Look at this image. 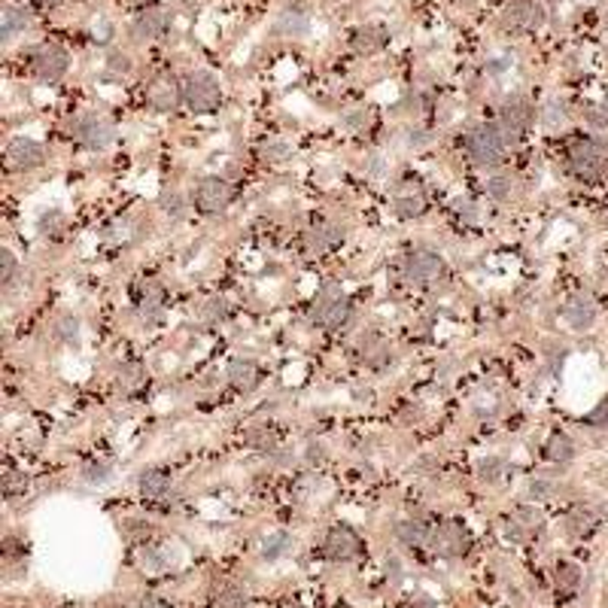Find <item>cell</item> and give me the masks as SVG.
Returning <instances> with one entry per match:
<instances>
[{
    "label": "cell",
    "instance_id": "obj_5",
    "mask_svg": "<svg viewBox=\"0 0 608 608\" xmlns=\"http://www.w3.org/2000/svg\"><path fill=\"white\" fill-rule=\"evenodd\" d=\"M322 550H326L329 560L350 563V560L362 557V538H359L350 527H335V529L326 532V538H322Z\"/></svg>",
    "mask_w": 608,
    "mask_h": 608
},
{
    "label": "cell",
    "instance_id": "obj_26",
    "mask_svg": "<svg viewBox=\"0 0 608 608\" xmlns=\"http://www.w3.org/2000/svg\"><path fill=\"white\" fill-rule=\"evenodd\" d=\"M581 584V569L575 563H560L557 566V590L560 593H575Z\"/></svg>",
    "mask_w": 608,
    "mask_h": 608
},
{
    "label": "cell",
    "instance_id": "obj_1",
    "mask_svg": "<svg viewBox=\"0 0 608 608\" xmlns=\"http://www.w3.org/2000/svg\"><path fill=\"white\" fill-rule=\"evenodd\" d=\"M569 168L578 180L596 183L605 177L608 171V146L600 140H590V137H578V140L569 143Z\"/></svg>",
    "mask_w": 608,
    "mask_h": 608
},
{
    "label": "cell",
    "instance_id": "obj_20",
    "mask_svg": "<svg viewBox=\"0 0 608 608\" xmlns=\"http://www.w3.org/2000/svg\"><path fill=\"white\" fill-rule=\"evenodd\" d=\"M395 538L408 548H426L432 541V529H429V523H423V520H404L395 527Z\"/></svg>",
    "mask_w": 608,
    "mask_h": 608
},
{
    "label": "cell",
    "instance_id": "obj_28",
    "mask_svg": "<svg viewBox=\"0 0 608 608\" xmlns=\"http://www.w3.org/2000/svg\"><path fill=\"white\" fill-rule=\"evenodd\" d=\"M161 301H164V292H161L159 283H146L143 292H140V310L143 313H159Z\"/></svg>",
    "mask_w": 608,
    "mask_h": 608
},
{
    "label": "cell",
    "instance_id": "obj_32",
    "mask_svg": "<svg viewBox=\"0 0 608 608\" xmlns=\"http://www.w3.org/2000/svg\"><path fill=\"white\" fill-rule=\"evenodd\" d=\"M25 490V477L22 475H15V472H6L4 475V496L9 499V496H18Z\"/></svg>",
    "mask_w": 608,
    "mask_h": 608
},
{
    "label": "cell",
    "instance_id": "obj_6",
    "mask_svg": "<svg viewBox=\"0 0 608 608\" xmlns=\"http://www.w3.org/2000/svg\"><path fill=\"white\" fill-rule=\"evenodd\" d=\"M113 137H116L113 125H110L107 119L95 116V113L82 116L77 122V140H79V146H86V150H95V152L107 150V146L113 143Z\"/></svg>",
    "mask_w": 608,
    "mask_h": 608
},
{
    "label": "cell",
    "instance_id": "obj_2",
    "mask_svg": "<svg viewBox=\"0 0 608 608\" xmlns=\"http://www.w3.org/2000/svg\"><path fill=\"white\" fill-rule=\"evenodd\" d=\"M508 137L502 134L499 125H475L465 134V152L477 168H490V164L502 161Z\"/></svg>",
    "mask_w": 608,
    "mask_h": 608
},
{
    "label": "cell",
    "instance_id": "obj_40",
    "mask_svg": "<svg viewBox=\"0 0 608 608\" xmlns=\"http://www.w3.org/2000/svg\"><path fill=\"white\" fill-rule=\"evenodd\" d=\"M164 201H168V213H173V216L186 213V201H180V198H173V195H164Z\"/></svg>",
    "mask_w": 608,
    "mask_h": 608
},
{
    "label": "cell",
    "instance_id": "obj_44",
    "mask_svg": "<svg viewBox=\"0 0 608 608\" xmlns=\"http://www.w3.org/2000/svg\"><path fill=\"white\" fill-rule=\"evenodd\" d=\"M347 125H362V113H353V116H347Z\"/></svg>",
    "mask_w": 608,
    "mask_h": 608
},
{
    "label": "cell",
    "instance_id": "obj_21",
    "mask_svg": "<svg viewBox=\"0 0 608 608\" xmlns=\"http://www.w3.org/2000/svg\"><path fill=\"white\" fill-rule=\"evenodd\" d=\"M383 43H386L383 27H374V25L359 27V31L350 37V46H353V52H359V55H374L377 49H383Z\"/></svg>",
    "mask_w": 608,
    "mask_h": 608
},
{
    "label": "cell",
    "instance_id": "obj_3",
    "mask_svg": "<svg viewBox=\"0 0 608 608\" xmlns=\"http://www.w3.org/2000/svg\"><path fill=\"white\" fill-rule=\"evenodd\" d=\"M183 100H186L192 113H216L219 104H223V88H219L213 73L192 70L183 79Z\"/></svg>",
    "mask_w": 608,
    "mask_h": 608
},
{
    "label": "cell",
    "instance_id": "obj_25",
    "mask_svg": "<svg viewBox=\"0 0 608 608\" xmlns=\"http://www.w3.org/2000/svg\"><path fill=\"white\" fill-rule=\"evenodd\" d=\"M593 529H596V517H593L590 511H581V508H578V511H572V514L566 517V532H569V536H575V538H578V536H590Z\"/></svg>",
    "mask_w": 608,
    "mask_h": 608
},
{
    "label": "cell",
    "instance_id": "obj_11",
    "mask_svg": "<svg viewBox=\"0 0 608 608\" xmlns=\"http://www.w3.org/2000/svg\"><path fill=\"white\" fill-rule=\"evenodd\" d=\"M183 100V86L173 77H155L150 82V104L152 110H159V113H171V110H177Z\"/></svg>",
    "mask_w": 608,
    "mask_h": 608
},
{
    "label": "cell",
    "instance_id": "obj_36",
    "mask_svg": "<svg viewBox=\"0 0 608 608\" xmlns=\"http://www.w3.org/2000/svg\"><path fill=\"white\" fill-rule=\"evenodd\" d=\"M502 468H505V463H499V459H484L481 463L484 481H496V477H502Z\"/></svg>",
    "mask_w": 608,
    "mask_h": 608
},
{
    "label": "cell",
    "instance_id": "obj_29",
    "mask_svg": "<svg viewBox=\"0 0 608 608\" xmlns=\"http://www.w3.org/2000/svg\"><path fill=\"white\" fill-rule=\"evenodd\" d=\"M286 548H289V536H286V532H277V536H271L268 541H265L262 560H277V557L286 554Z\"/></svg>",
    "mask_w": 608,
    "mask_h": 608
},
{
    "label": "cell",
    "instance_id": "obj_31",
    "mask_svg": "<svg viewBox=\"0 0 608 608\" xmlns=\"http://www.w3.org/2000/svg\"><path fill=\"white\" fill-rule=\"evenodd\" d=\"M0 268H4V289H9V283H15V274H18V259L13 256V250L0 253Z\"/></svg>",
    "mask_w": 608,
    "mask_h": 608
},
{
    "label": "cell",
    "instance_id": "obj_24",
    "mask_svg": "<svg viewBox=\"0 0 608 608\" xmlns=\"http://www.w3.org/2000/svg\"><path fill=\"white\" fill-rule=\"evenodd\" d=\"M0 27H4V43H9L13 37H18L27 27V13L18 6H4V22H0Z\"/></svg>",
    "mask_w": 608,
    "mask_h": 608
},
{
    "label": "cell",
    "instance_id": "obj_4",
    "mask_svg": "<svg viewBox=\"0 0 608 608\" xmlns=\"http://www.w3.org/2000/svg\"><path fill=\"white\" fill-rule=\"evenodd\" d=\"M195 198H198V207L204 210V213H223V210L232 204L234 189L225 177H213V173H210V177H201Z\"/></svg>",
    "mask_w": 608,
    "mask_h": 608
},
{
    "label": "cell",
    "instance_id": "obj_34",
    "mask_svg": "<svg viewBox=\"0 0 608 608\" xmlns=\"http://www.w3.org/2000/svg\"><path fill=\"white\" fill-rule=\"evenodd\" d=\"M587 423H590V426H608V395L600 402V408H593L587 414Z\"/></svg>",
    "mask_w": 608,
    "mask_h": 608
},
{
    "label": "cell",
    "instance_id": "obj_39",
    "mask_svg": "<svg viewBox=\"0 0 608 608\" xmlns=\"http://www.w3.org/2000/svg\"><path fill=\"white\" fill-rule=\"evenodd\" d=\"M107 64H110L113 70H119V73H125V70H128V58H125L122 52H113V55L107 58Z\"/></svg>",
    "mask_w": 608,
    "mask_h": 608
},
{
    "label": "cell",
    "instance_id": "obj_15",
    "mask_svg": "<svg viewBox=\"0 0 608 608\" xmlns=\"http://www.w3.org/2000/svg\"><path fill=\"white\" fill-rule=\"evenodd\" d=\"M435 548H438L441 557H459V554H465V548H468V532H465V527H463L459 520H447L444 527L435 532Z\"/></svg>",
    "mask_w": 608,
    "mask_h": 608
},
{
    "label": "cell",
    "instance_id": "obj_42",
    "mask_svg": "<svg viewBox=\"0 0 608 608\" xmlns=\"http://www.w3.org/2000/svg\"><path fill=\"white\" fill-rule=\"evenodd\" d=\"M472 207L475 204H468V201H459V204H456V210H459V213H465V219H477V210H472Z\"/></svg>",
    "mask_w": 608,
    "mask_h": 608
},
{
    "label": "cell",
    "instance_id": "obj_30",
    "mask_svg": "<svg viewBox=\"0 0 608 608\" xmlns=\"http://www.w3.org/2000/svg\"><path fill=\"white\" fill-rule=\"evenodd\" d=\"M110 477H113V465H98V463H88L82 468V481L86 484H107Z\"/></svg>",
    "mask_w": 608,
    "mask_h": 608
},
{
    "label": "cell",
    "instance_id": "obj_8",
    "mask_svg": "<svg viewBox=\"0 0 608 608\" xmlns=\"http://www.w3.org/2000/svg\"><path fill=\"white\" fill-rule=\"evenodd\" d=\"M67 67H70V55L64 49H58V46H46V49H40L34 55V64H31L34 77L40 82H58L64 73H67Z\"/></svg>",
    "mask_w": 608,
    "mask_h": 608
},
{
    "label": "cell",
    "instance_id": "obj_10",
    "mask_svg": "<svg viewBox=\"0 0 608 608\" xmlns=\"http://www.w3.org/2000/svg\"><path fill=\"white\" fill-rule=\"evenodd\" d=\"M496 125L502 128V134L508 137V140H517V137L532 125V107L523 98H511L508 104L502 107L499 122H496Z\"/></svg>",
    "mask_w": 608,
    "mask_h": 608
},
{
    "label": "cell",
    "instance_id": "obj_13",
    "mask_svg": "<svg viewBox=\"0 0 608 608\" xmlns=\"http://www.w3.org/2000/svg\"><path fill=\"white\" fill-rule=\"evenodd\" d=\"M131 31L140 37V40H155V37H164L171 31V13L161 6H152V9H143L140 15L134 18Z\"/></svg>",
    "mask_w": 608,
    "mask_h": 608
},
{
    "label": "cell",
    "instance_id": "obj_7",
    "mask_svg": "<svg viewBox=\"0 0 608 608\" xmlns=\"http://www.w3.org/2000/svg\"><path fill=\"white\" fill-rule=\"evenodd\" d=\"M6 164L13 171H34L46 164V150L43 143L27 140V137H15L13 143H6Z\"/></svg>",
    "mask_w": 608,
    "mask_h": 608
},
{
    "label": "cell",
    "instance_id": "obj_12",
    "mask_svg": "<svg viewBox=\"0 0 608 608\" xmlns=\"http://www.w3.org/2000/svg\"><path fill=\"white\" fill-rule=\"evenodd\" d=\"M541 18H545V13H541L536 0H511L508 9H505V25L517 27V31H536Z\"/></svg>",
    "mask_w": 608,
    "mask_h": 608
},
{
    "label": "cell",
    "instance_id": "obj_41",
    "mask_svg": "<svg viewBox=\"0 0 608 608\" xmlns=\"http://www.w3.org/2000/svg\"><path fill=\"white\" fill-rule=\"evenodd\" d=\"M137 608H168V605H164L159 596H143V600L137 602Z\"/></svg>",
    "mask_w": 608,
    "mask_h": 608
},
{
    "label": "cell",
    "instance_id": "obj_16",
    "mask_svg": "<svg viewBox=\"0 0 608 608\" xmlns=\"http://www.w3.org/2000/svg\"><path fill=\"white\" fill-rule=\"evenodd\" d=\"M563 317H566V322L572 329L584 331V329H590L593 319H596V304L587 296H572L566 301V308H563Z\"/></svg>",
    "mask_w": 608,
    "mask_h": 608
},
{
    "label": "cell",
    "instance_id": "obj_22",
    "mask_svg": "<svg viewBox=\"0 0 608 608\" xmlns=\"http://www.w3.org/2000/svg\"><path fill=\"white\" fill-rule=\"evenodd\" d=\"M575 456V444L572 438L563 435V432H550L548 441H545V459H550V463H569V459Z\"/></svg>",
    "mask_w": 608,
    "mask_h": 608
},
{
    "label": "cell",
    "instance_id": "obj_27",
    "mask_svg": "<svg viewBox=\"0 0 608 608\" xmlns=\"http://www.w3.org/2000/svg\"><path fill=\"white\" fill-rule=\"evenodd\" d=\"M423 213H426V198H423V195H402V198H395V216L417 219Z\"/></svg>",
    "mask_w": 608,
    "mask_h": 608
},
{
    "label": "cell",
    "instance_id": "obj_38",
    "mask_svg": "<svg viewBox=\"0 0 608 608\" xmlns=\"http://www.w3.org/2000/svg\"><path fill=\"white\" fill-rule=\"evenodd\" d=\"M58 335L67 338V341L77 338V319H73V317H64V319L58 322Z\"/></svg>",
    "mask_w": 608,
    "mask_h": 608
},
{
    "label": "cell",
    "instance_id": "obj_19",
    "mask_svg": "<svg viewBox=\"0 0 608 608\" xmlns=\"http://www.w3.org/2000/svg\"><path fill=\"white\" fill-rule=\"evenodd\" d=\"M541 529V514L536 511V508H517L511 514V520H508V532L514 538H529V536H536V532Z\"/></svg>",
    "mask_w": 608,
    "mask_h": 608
},
{
    "label": "cell",
    "instance_id": "obj_43",
    "mask_svg": "<svg viewBox=\"0 0 608 608\" xmlns=\"http://www.w3.org/2000/svg\"><path fill=\"white\" fill-rule=\"evenodd\" d=\"M490 70H493V73L508 70V58H493V61H490Z\"/></svg>",
    "mask_w": 608,
    "mask_h": 608
},
{
    "label": "cell",
    "instance_id": "obj_23",
    "mask_svg": "<svg viewBox=\"0 0 608 608\" xmlns=\"http://www.w3.org/2000/svg\"><path fill=\"white\" fill-rule=\"evenodd\" d=\"M310 27V18L304 9H283L280 18H277V31L283 37H304Z\"/></svg>",
    "mask_w": 608,
    "mask_h": 608
},
{
    "label": "cell",
    "instance_id": "obj_9",
    "mask_svg": "<svg viewBox=\"0 0 608 608\" xmlns=\"http://www.w3.org/2000/svg\"><path fill=\"white\" fill-rule=\"evenodd\" d=\"M402 268H404V277L411 283H432L444 274V262H441V256L429 253V250H417L404 259Z\"/></svg>",
    "mask_w": 608,
    "mask_h": 608
},
{
    "label": "cell",
    "instance_id": "obj_18",
    "mask_svg": "<svg viewBox=\"0 0 608 608\" xmlns=\"http://www.w3.org/2000/svg\"><path fill=\"white\" fill-rule=\"evenodd\" d=\"M137 490L146 502H161L164 496L171 493V477L159 472V468H150V472L140 475V481H137Z\"/></svg>",
    "mask_w": 608,
    "mask_h": 608
},
{
    "label": "cell",
    "instance_id": "obj_17",
    "mask_svg": "<svg viewBox=\"0 0 608 608\" xmlns=\"http://www.w3.org/2000/svg\"><path fill=\"white\" fill-rule=\"evenodd\" d=\"M262 381V368L253 362V359H234L232 365H228V383L234 386V390L241 392H250L256 390Z\"/></svg>",
    "mask_w": 608,
    "mask_h": 608
},
{
    "label": "cell",
    "instance_id": "obj_33",
    "mask_svg": "<svg viewBox=\"0 0 608 608\" xmlns=\"http://www.w3.org/2000/svg\"><path fill=\"white\" fill-rule=\"evenodd\" d=\"M216 608H244L241 590H223L216 596Z\"/></svg>",
    "mask_w": 608,
    "mask_h": 608
},
{
    "label": "cell",
    "instance_id": "obj_45",
    "mask_svg": "<svg viewBox=\"0 0 608 608\" xmlns=\"http://www.w3.org/2000/svg\"><path fill=\"white\" fill-rule=\"evenodd\" d=\"M414 608H438L432 600H420V602H414Z\"/></svg>",
    "mask_w": 608,
    "mask_h": 608
},
{
    "label": "cell",
    "instance_id": "obj_46",
    "mask_svg": "<svg viewBox=\"0 0 608 608\" xmlns=\"http://www.w3.org/2000/svg\"><path fill=\"white\" fill-rule=\"evenodd\" d=\"M40 4H58V0H40Z\"/></svg>",
    "mask_w": 608,
    "mask_h": 608
},
{
    "label": "cell",
    "instance_id": "obj_14",
    "mask_svg": "<svg viewBox=\"0 0 608 608\" xmlns=\"http://www.w3.org/2000/svg\"><path fill=\"white\" fill-rule=\"evenodd\" d=\"M347 317H350V301H347L344 296H341V292H331V296L319 298L317 310H313V319H317L319 326H326V329H338V326H344Z\"/></svg>",
    "mask_w": 608,
    "mask_h": 608
},
{
    "label": "cell",
    "instance_id": "obj_35",
    "mask_svg": "<svg viewBox=\"0 0 608 608\" xmlns=\"http://www.w3.org/2000/svg\"><path fill=\"white\" fill-rule=\"evenodd\" d=\"M487 192H490V198L502 201V198H508V192H511V183L505 180V177H496V180H490V186H487Z\"/></svg>",
    "mask_w": 608,
    "mask_h": 608
},
{
    "label": "cell",
    "instance_id": "obj_37",
    "mask_svg": "<svg viewBox=\"0 0 608 608\" xmlns=\"http://www.w3.org/2000/svg\"><path fill=\"white\" fill-rule=\"evenodd\" d=\"M584 119H587L590 125H596V128H605V125H608V113H605L602 107H587V110H584Z\"/></svg>",
    "mask_w": 608,
    "mask_h": 608
}]
</instances>
